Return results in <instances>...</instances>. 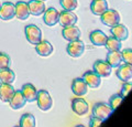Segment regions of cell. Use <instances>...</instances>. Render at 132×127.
<instances>
[{
    "label": "cell",
    "mask_w": 132,
    "mask_h": 127,
    "mask_svg": "<svg viewBox=\"0 0 132 127\" xmlns=\"http://www.w3.org/2000/svg\"><path fill=\"white\" fill-rule=\"evenodd\" d=\"M123 98H125V97H123L121 94H114V95H112V96L110 97V100H109V105H110V107L112 108V110H114L119 105L122 103Z\"/></svg>",
    "instance_id": "f1b7e54d"
},
{
    "label": "cell",
    "mask_w": 132,
    "mask_h": 127,
    "mask_svg": "<svg viewBox=\"0 0 132 127\" xmlns=\"http://www.w3.org/2000/svg\"><path fill=\"white\" fill-rule=\"evenodd\" d=\"M42 1H46V0H42Z\"/></svg>",
    "instance_id": "d590c367"
},
{
    "label": "cell",
    "mask_w": 132,
    "mask_h": 127,
    "mask_svg": "<svg viewBox=\"0 0 132 127\" xmlns=\"http://www.w3.org/2000/svg\"><path fill=\"white\" fill-rule=\"evenodd\" d=\"M102 122H104V121L100 119V118L92 116V118H90V122H89V127H99L102 124Z\"/></svg>",
    "instance_id": "d6a6232c"
},
{
    "label": "cell",
    "mask_w": 132,
    "mask_h": 127,
    "mask_svg": "<svg viewBox=\"0 0 132 127\" xmlns=\"http://www.w3.org/2000/svg\"><path fill=\"white\" fill-rule=\"evenodd\" d=\"M24 34H26L27 41L29 43L33 44V46H35V44H38L39 42L42 41V31L35 24H28V26H26Z\"/></svg>",
    "instance_id": "6da1fadb"
},
{
    "label": "cell",
    "mask_w": 132,
    "mask_h": 127,
    "mask_svg": "<svg viewBox=\"0 0 132 127\" xmlns=\"http://www.w3.org/2000/svg\"><path fill=\"white\" fill-rule=\"evenodd\" d=\"M131 89H132V82H125L121 88V95L123 97H126L130 93Z\"/></svg>",
    "instance_id": "1f68e13d"
},
{
    "label": "cell",
    "mask_w": 132,
    "mask_h": 127,
    "mask_svg": "<svg viewBox=\"0 0 132 127\" xmlns=\"http://www.w3.org/2000/svg\"><path fill=\"white\" fill-rule=\"evenodd\" d=\"M111 113H112V108L110 107V105L107 103H102V102L96 103L93 107V116L100 118L102 121L107 119Z\"/></svg>",
    "instance_id": "5b68a950"
},
{
    "label": "cell",
    "mask_w": 132,
    "mask_h": 127,
    "mask_svg": "<svg viewBox=\"0 0 132 127\" xmlns=\"http://www.w3.org/2000/svg\"><path fill=\"white\" fill-rule=\"evenodd\" d=\"M84 51H85V44L82 41H80L79 39L75 40V41H71L68 43L67 48H66V52L69 56L72 58H79L84 54Z\"/></svg>",
    "instance_id": "277c9868"
},
{
    "label": "cell",
    "mask_w": 132,
    "mask_h": 127,
    "mask_svg": "<svg viewBox=\"0 0 132 127\" xmlns=\"http://www.w3.org/2000/svg\"><path fill=\"white\" fill-rule=\"evenodd\" d=\"M105 47L109 52H111V51H120L121 48H122V43H121L120 40H118L117 38H114V36L111 35V36H108Z\"/></svg>",
    "instance_id": "484cf974"
},
{
    "label": "cell",
    "mask_w": 132,
    "mask_h": 127,
    "mask_svg": "<svg viewBox=\"0 0 132 127\" xmlns=\"http://www.w3.org/2000/svg\"><path fill=\"white\" fill-rule=\"evenodd\" d=\"M78 21V17L74 13L73 11H67V10H63L60 12V19H59V23L61 24L63 28L65 27H71V26H75Z\"/></svg>",
    "instance_id": "52a82bcc"
},
{
    "label": "cell",
    "mask_w": 132,
    "mask_h": 127,
    "mask_svg": "<svg viewBox=\"0 0 132 127\" xmlns=\"http://www.w3.org/2000/svg\"><path fill=\"white\" fill-rule=\"evenodd\" d=\"M14 92L15 89L11 84L2 83L0 85V101L5 102V103H9L12 96H13Z\"/></svg>",
    "instance_id": "ffe728a7"
},
{
    "label": "cell",
    "mask_w": 132,
    "mask_h": 127,
    "mask_svg": "<svg viewBox=\"0 0 132 127\" xmlns=\"http://www.w3.org/2000/svg\"><path fill=\"white\" fill-rule=\"evenodd\" d=\"M2 84V82H1V80H0V85H1Z\"/></svg>",
    "instance_id": "e575fe53"
},
{
    "label": "cell",
    "mask_w": 132,
    "mask_h": 127,
    "mask_svg": "<svg viewBox=\"0 0 132 127\" xmlns=\"http://www.w3.org/2000/svg\"><path fill=\"white\" fill-rule=\"evenodd\" d=\"M36 122H35V117L30 113L23 114L20 118V127H35Z\"/></svg>",
    "instance_id": "4316f807"
},
{
    "label": "cell",
    "mask_w": 132,
    "mask_h": 127,
    "mask_svg": "<svg viewBox=\"0 0 132 127\" xmlns=\"http://www.w3.org/2000/svg\"><path fill=\"white\" fill-rule=\"evenodd\" d=\"M94 71L100 77H108L112 72V68L110 66V64L107 61L97 60L94 63Z\"/></svg>",
    "instance_id": "30bf717a"
},
{
    "label": "cell",
    "mask_w": 132,
    "mask_h": 127,
    "mask_svg": "<svg viewBox=\"0 0 132 127\" xmlns=\"http://www.w3.org/2000/svg\"><path fill=\"white\" fill-rule=\"evenodd\" d=\"M35 51L41 56H48L53 53V46L46 40H42L35 44Z\"/></svg>",
    "instance_id": "603a6c76"
},
{
    "label": "cell",
    "mask_w": 132,
    "mask_h": 127,
    "mask_svg": "<svg viewBox=\"0 0 132 127\" xmlns=\"http://www.w3.org/2000/svg\"><path fill=\"white\" fill-rule=\"evenodd\" d=\"M107 39H108V36L101 30H94L90 32V34H89L90 42L96 47H105Z\"/></svg>",
    "instance_id": "9a60e30c"
},
{
    "label": "cell",
    "mask_w": 132,
    "mask_h": 127,
    "mask_svg": "<svg viewBox=\"0 0 132 127\" xmlns=\"http://www.w3.org/2000/svg\"><path fill=\"white\" fill-rule=\"evenodd\" d=\"M80 30L79 28L75 26H71V27H65L62 30V35L66 41H75L80 38Z\"/></svg>",
    "instance_id": "4fadbf2b"
},
{
    "label": "cell",
    "mask_w": 132,
    "mask_h": 127,
    "mask_svg": "<svg viewBox=\"0 0 132 127\" xmlns=\"http://www.w3.org/2000/svg\"><path fill=\"white\" fill-rule=\"evenodd\" d=\"M75 127H85L84 125H77V126H75Z\"/></svg>",
    "instance_id": "836d02e7"
},
{
    "label": "cell",
    "mask_w": 132,
    "mask_h": 127,
    "mask_svg": "<svg viewBox=\"0 0 132 127\" xmlns=\"http://www.w3.org/2000/svg\"><path fill=\"white\" fill-rule=\"evenodd\" d=\"M72 91L76 96L81 97L88 92V85L82 77H76L72 82Z\"/></svg>",
    "instance_id": "ba28073f"
},
{
    "label": "cell",
    "mask_w": 132,
    "mask_h": 127,
    "mask_svg": "<svg viewBox=\"0 0 132 127\" xmlns=\"http://www.w3.org/2000/svg\"><path fill=\"white\" fill-rule=\"evenodd\" d=\"M15 17V5L10 1H6L1 3L0 7V19L9 21Z\"/></svg>",
    "instance_id": "8992f818"
},
{
    "label": "cell",
    "mask_w": 132,
    "mask_h": 127,
    "mask_svg": "<svg viewBox=\"0 0 132 127\" xmlns=\"http://www.w3.org/2000/svg\"><path fill=\"white\" fill-rule=\"evenodd\" d=\"M117 76L122 82H129L132 79V65L127 63L119 65L117 70Z\"/></svg>",
    "instance_id": "d6986e66"
},
{
    "label": "cell",
    "mask_w": 132,
    "mask_h": 127,
    "mask_svg": "<svg viewBox=\"0 0 132 127\" xmlns=\"http://www.w3.org/2000/svg\"><path fill=\"white\" fill-rule=\"evenodd\" d=\"M108 9H109V6L107 0H93L92 3H90V11L94 14L99 16V17Z\"/></svg>",
    "instance_id": "ac0fdd59"
},
{
    "label": "cell",
    "mask_w": 132,
    "mask_h": 127,
    "mask_svg": "<svg viewBox=\"0 0 132 127\" xmlns=\"http://www.w3.org/2000/svg\"><path fill=\"white\" fill-rule=\"evenodd\" d=\"M82 79L87 83L88 86H90L92 88H98L101 84V77L99 76L94 70L93 71L85 72L84 75H82Z\"/></svg>",
    "instance_id": "7c38bea8"
},
{
    "label": "cell",
    "mask_w": 132,
    "mask_h": 127,
    "mask_svg": "<svg viewBox=\"0 0 132 127\" xmlns=\"http://www.w3.org/2000/svg\"><path fill=\"white\" fill-rule=\"evenodd\" d=\"M21 92L23 94L24 98H26L27 102H34L36 101V95H38V89L35 88V86L31 83H27L24 84L22 88H21Z\"/></svg>",
    "instance_id": "44dd1931"
},
{
    "label": "cell",
    "mask_w": 132,
    "mask_h": 127,
    "mask_svg": "<svg viewBox=\"0 0 132 127\" xmlns=\"http://www.w3.org/2000/svg\"><path fill=\"white\" fill-rule=\"evenodd\" d=\"M110 32H111V35L120 41H125L129 38V30H128V28L126 26H123L121 23H118L117 26L112 27Z\"/></svg>",
    "instance_id": "e0dca14e"
},
{
    "label": "cell",
    "mask_w": 132,
    "mask_h": 127,
    "mask_svg": "<svg viewBox=\"0 0 132 127\" xmlns=\"http://www.w3.org/2000/svg\"><path fill=\"white\" fill-rule=\"evenodd\" d=\"M36 103L41 110L43 112H47L48 109L52 108L53 106V100L52 96L45 89H40L38 91V95H36Z\"/></svg>",
    "instance_id": "7a4b0ae2"
},
{
    "label": "cell",
    "mask_w": 132,
    "mask_h": 127,
    "mask_svg": "<svg viewBox=\"0 0 132 127\" xmlns=\"http://www.w3.org/2000/svg\"><path fill=\"white\" fill-rule=\"evenodd\" d=\"M0 7H1V2H0Z\"/></svg>",
    "instance_id": "8d00e7d4"
},
{
    "label": "cell",
    "mask_w": 132,
    "mask_h": 127,
    "mask_svg": "<svg viewBox=\"0 0 132 127\" xmlns=\"http://www.w3.org/2000/svg\"><path fill=\"white\" fill-rule=\"evenodd\" d=\"M60 19V11H57L55 8H48L44 11L43 13V21L48 27H54L55 24L59 23Z\"/></svg>",
    "instance_id": "9c48e42d"
},
{
    "label": "cell",
    "mask_w": 132,
    "mask_h": 127,
    "mask_svg": "<svg viewBox=\"0 0 132 127\" xmlns=\"http://www.w3.org/2000/svg\"><path fill=\"white\" fill-rule=\"evenodd\" d=\"M14 127H20V126H14Z\"/></svg>",
    "instance_id": "74e56055"
},
{
    "label": "cell",
    "mask_w": 132,
    "mask_h": 127,
    "mask_svg": "<svg viewBox=\"0 0 132 127\" xmlns=\"http://www.w3.org/2000/svg\"><path fill=\"white\" fill-rule=\"evenodd\" d=\"M122 54V61L127 64L132 65V49H126L121 52Z\"/></svg>",
    "instance_id": "4dcf8cb0"
},
{
    "label": "cell",
    "mask_w": 132,
    "mask_h": 127,
    "mask_svg": "<svg viewBox=\"0 0 132 127\" xmlns=\"http://www.w3.org/2000/svg\"><path fill=\"white\" fill-rule=\"evenodd\" d=\"M0 80L2 83L12 84L15 81V73L11 69H0Z\"/></svg>",
    "instance_id": "d4e9b609"
},
{
    "label": "cell",
    "mask_w": 132,
    "mask_h": 127,
    "mask_svg": "<svg viewBox=\"0 0 132 127\" xmlns=\"http://www.w3.org/2000/svg\"><path fill=\"white\" fill-rule=\"evenodd\" d=\"M100 20H101V22L104 23L105 26L112 28L114 26H117L118 23H120L121 17H120V13H119L117 10L108 9L100 16Z\"/></svg>",
    "instance_id": "3957f363"
},
{
    "label": "cell",
    "mask_w": 132,
    "mask_h": 127,
    "mask_svg": "<svg viewBox=\"0 0 132 127\" xmlns=\"http://www.w3.org/2000/svg\"><path fill=\"white\" fill-rule=\"evenodd\" d=\"M10 64H11L10 56L5 52H0V69L10 68Z\"/></svg>",
    "instance_id": "f546056e"
},
{
    "label": "cell",
    "mask_w": 132,
    "mask_h": 127,
    "mask_svg": "<svg viewBox=\"0 0 132 127\" xmlns=\"http://www.w3.org/2000/svg\"><path fill=\"white\" fill-rule=\"evenodd\" d=\"M30 17V10H29L28 2L18 1L15 3V18L19 20H27Z\"/></svg>",
    "instance_id": "2e32d148"
},
{
    "label": "cell",
    "mask_w": 132,
    "mask_h": 127,
    "mask_svg": "<svg viewBox=\"0 0 132 127\" xmlns=\"http://www.w3.org/2000/svg\"><path fill=\"white\" fill-rule=\"evenodd\" d=\"M72 109L73 112L78 116H82L85 114H87L88 109H89V105L84 98H75L72 101Z\"/></svg>",
    "instance_id": "8fae6325"
},
{
    "label": "cell",
    "mask_w": 132,
    "mask_h": 127,
    "mask_svg": "<svg viewBox=\"0 0 132 127\" xmlns=\"http://www.w3.org/2000/svg\"><path fill=\"white\" fill-rule=\"evenodd\" d=\"M28 6H29V10H30V14L35 16V17L43 14L44 11L46 10L45 3L42 0H30L28 2Z\"/></svg>",
    "instance_id": "5bb4252c"
},
{
    "label": "cell",
    "mask_w": 132,
    "mask_h": 127,
    "mask_svg": "<svg viewBox=\"0 0 132 127\" xmlns=\"http://www.w3.org/2000/svg\"><path fill=\"white\" fill-rule=\"evenodd\" d=\"M106 61L110 64L111 68H118L122 63V54L120 51H108V54L106 56Z\"/></svg>",
    "instance_id": "cb8c5ba5"
},
{
    "label": "cell",
    "mask_w": 132,
    "mask_h": 127,
    "mask_svg": "<svg viewBox=\"0 0 132 127\" xmlns=\"http://www.w3.org/2000/svg\"><path fill=\"white\" fill-rule=\"evenodd\" d=\"M60 5L63 10L74 11L78 7V0H60Z\"/></svg>",
    "instance_id": "83f0119b"
},
{
    "label": "cell",
    "mask_w": 132,
    "mask_h": 127,
    "mask_svg": "<svg viewBox=\"0 0 132 127\" xmlns=\"http://www.w3.org/2000/svg\"><path fill=\"white\" fill-rule=\"evenodd\" d=\"M26 103H27V101H26V98H24V96H23L21 89L15 91L14 94H13V96H12V98L9 102L10 107L13 108V109H20V108L24 107Z\"/></svg>",
    "instance_id": "7402d4cb"
}]
</instances>
